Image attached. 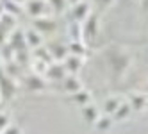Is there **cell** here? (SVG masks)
<instances>
[{
	"label": "cell",
	"instance_id": "25",
	"mask_svg": "<svg viewBox=\"0 0 148 134\" xmlns=\"http://www.w3.org/2000/svg\"><path fill=\"white\" fill-rule=\"evenodd\" d=\"M93 2H97V4H100V5H103V7H111L116 0H93Z\"/></svg>",
	"mask_w": 148,
	"mask_h": 134
},
{
	"label": "cell",
	"instance_id": "18",
	"mask_svg": "<svg viewBox=\"0 0 148 134\" xmlns=\"http://www.w3.org/2000/svg\"><path fill=\"white\" fill-rule=\"evenodd\" d=\"M130 115H132V109H130V106H129V102L123 100L121 106L116 109V113H114L111 118L114 120V123H121V122H127V120H129Z\"/></svg>",
	"mask_w": 148,
	"mask_h": 134
},
{
	"label": "cell",
	"instance_id": "20",
	"mask_svg": "<svg viewBox=\"0 0 148 134\" xmlns=\"http://www.w3.org/2000/svg\"><path fill=\"white\" fill-rule=\"evenodd\" d=\"M73 102H75L77 106H80V107H84V106H88V104H91V91H88L86 88H84L82 91H79V93H75V95H71L70 97Z\"/></svg>",
	"mask_w": 148,
	"mask_h": 134
},
{
	"label": "cell",
	"instance_id": "1",
	"mask_svg": "<svg viewBox=\"0 0 148 134\" xmlns=\"http://www.w3.org/2000/svg\"><path fill=\"white\" fill-rule=\"evenodd\" d=\"M102 59H103L105 71H107V75L112 80L125 79V75L129 74V70L134 63L132 52L127 50L125 47H121V45H111L107 48H103Z\"/></svg>",
	"mask_w": 148,
	"mask_h": 134
},
{
	"label": "cell",
	"instance_id": "4",
	"mask_svg": "<svg viewBox=\"0 0 148 134\" xmlns=\"http://www.w3.org/2000/svg\"><path fill=\"white\" fill-rule=\"evenodd\" d=\"M68 11L71 14V22H77V23H84L88 20V16L93 13L91 11V4L88 2V0H82V2L68 7Z\"/></svg>",
	"mask_w": 148,
	"mask_h": 134
},
{
	"label": "cell",
	"instance_id": "2",
	"mask_svg": "<svg viewBox=\"0 0 148 134\" xmlns=\"http://www.w3.org/2000/svg\"><path fill=\"white\" fill-rule=\"evenodd\" d=\"M80 25H82V39L86 41L88 45L93 43V41L100 36V18H98V14L91 13L86 22L80 23Z\"/></svg>",
	"mask_w": 148,
	"mask_h": 134
},
{
	"label": "cell",
	"instance_id": "5",
	"mask_svg": "<svg viewBox=\"0 0 148 134\" xmlns=\"http://www.w3.org/2000/svg\"><path fill=\"white\" fill-rule=\"evenodd\" d=\"M25 13L30 16V18H41V16H47L48 14V4L47 0H27V4L23 5Z\"/></svg>",
	"mask_w": 148,
	"mask_h": 134
},
{
	"label": "cell",
	"instance_id": "26",
	"mask_svg": "<svg viewBox=\"0 0 148 134\" xmlns=\"http://www.w3.org/2000/svg\"><path fill=\"white\" fill-rule=\"evenodd\" d=\"M9 2H13L14 5H20V7H23L27 4V0H9Z\"/></svg>",
	"mask_w": 148,
	"mask_h": 134
},
{
	"label": "cell",
	"instance_id": "21",
	"mask_svg": "<svg viewBox=\"0 0 148 134\" xmlns=\"http://www.w3.org/2000/svg\"><path fill=\"white\" fill-rule=\"evenodd\" d=\"M47 4H48V9L52 13H56V14H62V13H66L68 11V0H47Z\"/></svg>",
	"mask_w": 148,
	"mask_h": 134
},
{
	"label": "cell",
	"instance_id": "24",
	"mask_svg": "<svg viewBox=\"0 0 148 134\" xmlns=\"http://www.w3.org/2000/svg\"><path fill=\"white\" fill-rule=\"evenodd\" d=\"M0 134H23V129L20 127V125H16V123H11L5 131H2Z\"/></svg>",
	"mask_w": 148,
	"mask_h": 134
},
{
	"label": "cell",
	"instance_id": "8",
	"mask_svg": "<svg viewBox=\"0 0 148 134\" xmlns=\"http://www.w3.org/2000/svg\"><path fill=\"white\" fill-rule=\"evenodd\" d=\"M61 63H62V66H64V70H66L68 75H77L79 71L82 70V66H84V57L68 54L64 59L61 61Z\"/></svg>",
	"mask_w": 148,
	"mask_h": 134
},
{
	"label": "cell",
	"instance_id": "31",
	"mask_svg": "<svg viewBox=\"0 0 148 134\" xmlns=\"http://www.w3.org/2000/svg\"><path fill=\"white\" fill-rule=\"evenodd\" d=\"M0 59H2V52H0Z\"/></svg>",
	"mask_w": 148,
	"mask_h": 134
},
{
	"label": "cell",
	"instance_id": "12",
	"mask_svg": "<svg viewBox=\"0 0 148 134\" xmlns=\"http://www.w3.org/2000/svg\"><path fill=\"white\" fill-rule=\"evenodd\" d=\"M100 109L97 107L91 102V104H88V106H84V107H80V116H82V122L84 123H88V125H95V122H97L98 118H100Z\"/></svg>",
	"mask_w": 148,
	"mask_h": 134
},
{
	"label": "cell",
	"instance_id": "30",
	"mask_svg": "<svg viewBox=\"0 0 148 134\" xmlns=\"http://www.w3.org/2000/svg\"><path fill=\"white\" fill-rule=\"evenodd\" d=\"M120 2H123V4H127V2H132V0H120Z\"/></svg>",
	"mask_w": 148,
	"mask_h": 134
},
{
	"label": "cell",
	"instance_id": "7",
	"mask_svg": "<svg viewBox=\"0 0 148 134\" xmlns=\"http://www.w3.org/2000/svg\"><path fill=\"white\" fill-rule=\"evenodd\" d=\"M48 86V80L43 75H38V74H30L25 77V88L32 93H39V91H45Z\"/></svg>",
	"mask_w": 148,
	"mask_h": 134
},
{
	"label": "cell",
	"instance_id": "9",
	"mask_svg": "<svg viewBox=\"0 0 148 134\" xmlns=\"http://www.w3.org/2000/svg\"><path fill=\"white\" fill-rule=\"evenodd\" d=\"M127 102H129L132 113H141L148 107V97L139 93V91H132L129 95V98H127Z\"/></svg>",
	"mask_w": 148,
	"mask_h": 134
},
{
	"label": "cell",
	"instance_id": "17",
	"mask_svg": "<svg viewBox=\"0 0 148 134\" xmlns=\"http://www.w3.org/2000/svg\"><path fill=\"white\" fill-rule=\"evenodd\" d=\"M68 54H73V56H79V57H84L89 54V45L86 41H70L68 43Z\"/></svg>",
	"mask_w": 148,
	"mask_h": 134
},
{
	"label": "cell",
	"instance_id": "14",
	"mask_svg": "<svg viewBox=\"0 0 148 134\" xmlns=\"http://www.w3.org/2000/svg\"><path fill=\"white\" fill-rule=\"evenodd\" d=\"M9 39H11V48L14 52H23L27 50V41H25V30L22 29H14L11 34H9Z\"/></svg>",
	"mask_w": 148,
	"mask_h": 134
},
{
	"label": "cell",
	"instance_id": "27",
	"mask_svg": "<svg viewBox=\"0 0 148 134\" xmlns=\"http://www.w3.org/2000/svg\"><path fill=\"white\" fill-rule=\"evenodd\" d=\"M141 7H143L145 11L148 13V0H141Z\"/></svg>",
	"mask_w": 148,
	"mask_h": 134
},
{
	"label": "cell",
	"instance_id": "6",
	"mask_svg": "<svg viewBox=\"0 0 148 134\" xmlns=\"http://www.w3.org/2000/svg\"><path fill=\"white\" fill-rule=\"evenodd\" d=\"M32 29H36L39 34H50L57 29V22L54 16H41V18H34L32 20Z\"/></svg>",
	"mask_w": 148,
	"mask_h": 134
},
{
	"label": "cell",
	"instance_id": "10",
	"mask_svg": "<svg viewBox=\"0 0 148 134\" xmlns=\"http://www.w3.org/2000/svg\"><path fill=\"white\" fill-rule=\"evenodd\" d=\"M82 89H84V84L79 79V75H66L64 79H62V91L68 93L70 97L79 93V91H82Z\"/></svg>",
	"mask_w": 148,
	"mask_h": 134
},
{
	"label": "cell",
	"instance_id": "22",
	"mask_svg": "<svg viewBox=\"0 0 148 134\" xmlns=\"http://www.w3.org/2000/svg\"><path fill=\"white\" fill-rule=\"evenodd\" d=\"M48 65H50V63H47V61H41V59H36V57H32V63H30V68H32V74H38V75H43V77H45Z\"/></svg>",
	"mask_w": 148,
	"mask_h": 134
},
{
	"label": "cell",
	"instance_id": "32",
	"mask_svg": "<svg viewBox=\"0 0 148 134\" xmlns=\"http://www.w3.org/2000/svg\"><path fill=\"white\" fill-rule=\"evenodd\" d=\"M146 109H148V107H146Z\"/></svg>",
	"mask_w": 148,
	"mask_h": 134
},
{
	"label": "cell",
	"instance_id": "28",
	"mask_svg": "<svg viewBox=\"0 0 148 134\" xmlns=\"http://www.w3.org/2000/svg\"><path fill=\"white\" fill-rule=\"evenodd\" d=\"M79 2H82V0H68V5L71 7V5H75V4H79Z\"/></svg>",
	"mask_w": 148,
	"mask_h": 134
},
{
	"label": "cell",
	"instance_id": "29",
	"mask_svg": "<svg viewBox=\"0 0 148 134\" xmlns=\"http://www.w3.org/2000/svg\"><path fill=\"white\" fill-rule=\"evenodd\" d=\"M4 104H5V102H4V98L0 97V111H4Z\"/></svg>",
	"mask_w": 148,
	"mask_h": 134
},
{
	"label": "cell",
	"instance_id": "13",
	"mask_svg": "<svg viewBox=\"0 0 148 134\" xmlns=\"http://www.w3.org/2000/svg\"><path fill=\"white\" fill-rule=\"evenodd\" d=\"M47 50H48V54H50L54 63H61L68 56V45H64V43H56V41L54 43H48Z\"/></svg>",
	"mask_w": 148,
	"mask_h": 134
},
{
	"label": "cell",
	"instance_id": "15",
	"mask_svg": "<svg viewBox=\"0 0 148 134\" xmlns=\"http://www.w3.org/2000/svg\"><path fill=\"white\" fill-rule=\"evenodd\" d=\"M121 102H123V100H121L118 95H111V97H107V98L102 102V115L112 116L114 113H116V109L121 106Z\"/></svg>",
	"mask_w": 148,
	"mask_h": 134
},
{
	"label": "cell",
	"instance_id": "16",
	"mask_svg": "<svg viewBox=\"0 0 148 134\" xmlns=\"http://www.w3.org/2000/svg\"><path fill=\"white\" fill-rule=\"evenodd\" d=\"M25 41H27V48H39V47H43V34H39L36 29H27L25 30Z\"/></svg>",
	"mask_w": 148,
	"mask_h": 134
},
{
	"label": "cell",
	"instance_id": "23",
	"mask_svg": "<svg viewBox=\"0 0 148 134\" xmlns=\"http://www.w3.org/2000/svg\"><path fill=\"white\" fill-rule=\"evenodd\" d=\"M13 123V120H11V115H9L7 111H0V132L2 131H5L9 125Z\"/></svg>",
	"mask_w": 148,
	"mask_h": 134
},
{
	"label": "cell",
	"instance_id": "11",
	"mask_svg": "<svg viewBox=\"0 0 148 134\" xmlns=\"http://www.w3.org/2000/svg\"><path fill=\"white\" fill-rule=\"evenodd\" d=\"M68 74L64 66H62V63H50L48 68H47V74H45V79L50 80V82H62V79H64Z\"/></svg>",
	"mask_w": 148,
	"mask_h": 134
},
{
	"label": "cell",
	"instance_id": "19",
	"mask_svg": "<svg viewBox=\"0 0 148 134\" xmlns=\"http://www.w3.org/2000/svg\"><path fill=\"white\" fill-rule=\"evenodd\" d=\"M112 125H114V120H112L111 116H107V115H100V118L95 122L93 127L97 129V131H100V132H109Z\"/></svg>",
	"mask_w": 148,
	"mask_h": 134
},
{
	"label": "cell",
	"instance_id": "3",
	"mask_svg": "<svg viewBox=\"0 0 148 134\" xmlns=\"http://www.w3.org/2000/svg\"><path fill=\"white\" fill-rule=\"evenodd\" d=\"M16 91H18V88H16L13 75H7L5 71H2L0 74V97L4 98V102L11 100L16 95Z\"/></svg>",
	"mask_w": 148,
	"mask_h": 134
}]
</instances>
